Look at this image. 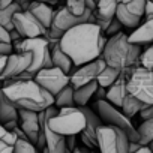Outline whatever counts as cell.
<instances>
[{
	"instance_id": "cell-7",
	"label": "cell",
	"mask_w": 153,
	"mask_h": 153,
	"mask_svg": "<svg viewBox=\"0 0 153 153\" xmlns=\"http://www.w3.org/2000/svg\"><path fill=\"white\" fill-rule=\"evenodd\" d=\"M98 149L104 153H128L129 152V137L128 134L110 123H102L96 131Z\"/></svg>"
},
{
	"instance_id": "cell-31",
	"label": "cell",
	"mask_w": 153,
	"mask_h": 153,
	"mask_svg": "<svg viewBox=\"0 0 153 153\" xmlns=\"http://www.w3.org/2000/svg\"><path fill=\"white\" fill-rule=\"evenodd\" d=\"M138 62L141 66H144L147 69H153V44H150L144 51H141Z\"/></svg>"
},
{
	"instance_id": "cell-12",
	"label": "cell",
	"mask_w": 153,
	"mask_h": 153,
	"mask_svg": "<svg viewBox=\"0 0 153 153\" xmlns=\"http://www.w3.org/2000/svg\"><path fill=\"white\" fill-rule=\"evenodd\" d=\"M146 3L147 0H131L126 3H119L116 17L120 20V23L128 29H135L140 26L141 18L146 14Z\"/></svg>"
},
{
	"instance_id": "cell-46",
	"label": "cell",
	"mask_w": 153,
	"mask_h": 153,
	"mask_svg": "<svg viewBox=\"0 0 153 153\" xmlns=\"http://www.w3.org/2000/svg\"><path fill=\"white\" fill-rule=\"evenodd\" d=\"M45 2H47V3H51V5H53V3H57L59 0H45Z\"/></svg>"
},
{
	"instance_id": "cell-43",
	"label": "cell",
	"mask_w": 153,
	"mask_h": 153,
	"mask_svg": "<svg viewBox=\"0 0 153 153\" xmlns=\"http://www.w3.org/2000/svg\"><path fill=\"white\" fill-rule=\"evenodd\" d=\"M140 146H141L140 141H129V153L131 152H138Z\"/></svg>"
},
{
	"instance_id": "cell-44",
	"label": "cell",
	"mask_w": 153,
	"mask_h": 153,
	"mask_svg": "<svg viewBox=\"0 0 153 153\" xmlns=\"http://www.w3.org/2000/svg\"><path fill=\"white\" fill-rule=\"evenodd\" d=\"M6 60H8V54H0V74H2L3 69H5Z\"/></svg>"
},
{
	"instance_id": "cell-13",
	"label": "cell",
	"mask_w": 153,
	"mask_h": 153,
	"mask_svg": "<svg viewBox=\"0 0 153 153\" xmlns=\"http://www.w3.org/2000/svg\"><path fill=\"white\" fill-rule=\"evenodd\" d=\"M33 56L30 51H15L8 54V60L5 65L3 72L0 74V80H9L15 78L17 75H20L23 71H26L32 65Z\"/></svg>"
},
{
	"instance_id": "cell-39",
	"label": "cell",
	"mask_w": 153,
	"mask_h": 153,
	"mask_svg": "<svg viewBox=\"0 0 153 153\" xmlns=\"http://www.w3.org/2000/svg\"><path fill=\"white\" fill-rule=\"evenodd\" d=\"M11 152H14V147L0 140V153H11Z\"/></svg>"
},
{
	"instance_id": "cell-38",
	"label": "cell",
	"mask_w": 153,
	"mask_h": 153,
	"mask_svg": "<svg viewBox=\"0 0 153 153\" xmlns=\"http://www.w3.org/2000/svg\"><path fill=\"white\" fill-rule=\"evenodd\" d=\"M95 98H96V101L105 99V98H107V89L102 87V86H98V89H96V92H95Z\"/></svg>"
},
{
	"instance_id": "cell-6",
	"label": "cell",
	"mask_w": 153,
	"mask_h": 153,
	"mask_svg": "<svg viewBox=\"0 0 153 153\" xmlns=\"http://www.w3.org/2000/svg\"><path fill=\"white\" fill-rule=\"evenodd\" d=\"M128 92L146 104H153V69L135 65L126 69Z\"/></svg>"
},
{
	"instance_id": "cell-14",
	"label": "cell",
	"mask_w": 153,
	"mask_h": 153,
	"mask_svg": "<svg viewBox=\"0 0 153 153\" xmlns=\"http://www.w3.org/2000/svg\"><path fill=\"white\" fill-rule=\"evenodd\" d=\"M90 14H92V11H87L83 15H74L66 6H62V8L56 9V12H54V20H53L51 29H54L60 33H65L68 29H71L74 26L87 23L90 18Z\"/></svg>"
},
{
	"instance_id": "cell-42",
	"label": "cell",
	"mask_w": 153,
	"mask_h": 153,
	"mask_svg": "<svg viewBox=\"0 0 153 153\" xmlns=\"http://www.w3.org/2000/svg\"><path fill=\"white\" fill-rule=\"evenodd\" d=\"M15 2L21 6L23 11H26V9H29V6H30V3H32V0H15Z\"/></svg>"
},
{
	"instance_id": "cell-22",
	"label": "cell",
	"mask_w": 153,
	"mask_h": 153,
	"mask_svg": "<svg viewBox=\"0 0 153 153\" xmlns=\"http://www.w3.org/2000/svg\"><path fill=\"white\" fill-rule=\"evenodd\" d=\"M98 81L93 80L87 84H83L80 87H75L74 89V102L75 105L78 107H83V105H87L90 102V99L95 96V92L98 89Z\"/></svg>"
},
{
	"instance_id": "cell-40",
	"label": "cell",
	"mask_w": 153,
	"mask_h": 153,
	"mask_svg": "<svg viewBox=\"0 0 153 153\" xmlns=\"http://www.w3.org/2000/svg\"><path fill=\"white\" fill-rule=\"evenodd\" d=\"M149 17H153V0H147V3H146L144 18H149Z\"/></svg>"
},
{
	"instance_id": "cell-25",
	"label": "cell",
	"mask_w": 153,
	"mask_h": 153,
	"mask_svg": "<svg viewBox=\"0 0 153 153\" xmlns=\"http://www.w3.org/2000/svg\"><path fill=\"white\" fill-rule=\"evenodd\" d=\"M18 11H23V9H21V6L17 2H14V3L5 6V8H0V24H2L5 29H8V30H12L14 29L12 18H14V15Z\"/></svg>"
},
{
	"instance_id": "cell-11",
	"label": "cell",
	"mask_w": 153,
	"mask_h": 153,
	"mask_svg": "<svg viewBox=\"0 0 153 153\" xmlns=\"http://www.w3.org/2000/svg\"><path fill=\"white\" fill-rule=\"evenodd\" d=\"M14 27L20 32L23 38H36V36H45L48 29L29 11H18L14 18Z\"/></svg>"
},
{
	"instance_id": "cell-5",
	"label": "cell",
	"mask_w": 153,
	"mask_h": 153,
	"mask_svg": "<svg viewBox=\"0 0 153 153\" xmlns=\"http://www.w3.org/2000/svg\"><path fill=\"white\" fill-rule=\"evenodd\" d=\"M15 51H30L33 56L32 65L27 68L29 72L33 75L42 69V68H50L53 66L51 60V47L50 42L44 36H36V38H23L17 42H12Z\"/></svg>"
},
{
	"instance_id": "cell-23",
	"label": "cell",
	"mask_w": 153,
	"mask_h": 153,
	"mask_svg": "<svg viewBox=\"0 0 153 153\" xmlns=\"http://www.w3.org/2000/svg\"><path fill=\"white\" fill-rule=\"evenodd\" d=\"M18 119V107L6 96L3 87H0V123Z\"/></svg>"
},
{
	"instance_id": "cell-4",
	"label": "cell",
	"mask_w": 153,
	"mask_h": 153,
	"mask_svg": "<svg viewBox=\"0 0 153 153\" xmlns=\"http://www.w3.org/2000/svg\"><path fill=\"white\" fill-rule=\"evenodd\" d=\"M48 125L62 135H78L86 126V114L81 107L71 105L59 108L57 114L50 117Z\"/></svg>"
},
{
	"instance_id": "cell-47",
	"label": "cell",
	"mask_w": 153,
	"mask_h": 153,
	"mask_svg": "<svg viewBox=\"0 0 153 153\" xmlns=\"http://www.w3.org/2000/svg\"><path fill=\"white\" fill-rule=\"evenodd\" d=\"M149 147H150V150H152V153H153V140L149 143Z\"/></svg>"
},
{
	"instance_id": "cell-21",
	"label": "cell",
	"mask_w": 153,
	"mask_h": 153,
	"mask_svg": "<svg viewBox=\"0 0 153 153\" xmlns=\"http://www.w3.org/2000/svg\"><path fill=\"white\" fill-rule=\"evenodd\" d=\"M51 60H53V65H54V66L60 68V69H62L63 72H66V74H71V72L75 69V65H74L72 59L62 50L60 42L51 47Z\"/></svg>"
},
{
	"instance_id": "cell-28",
	"label": "cell",
	"mask_w": 153,
	"mask_h": 153,
	"mask_svg": "<svg viewBox=\"0 0 153 153\" xmlns=\"http://www.w3.org/2000/svg\"><path fill=\"white\" fill-rule=\"evenodd\" d=\"M54 105L59 107V108L75 105V102H74V86L71 83L54 95Z\"/></svg>"
},
{
	"instance_id": "cell-10",
	"label": "cell",
	"mask_w": 153,
	"mask_h": 153,
	"mask_svg": "<svg viewBox=\"0 0 153 153\" xmlns=\"http://www.w3.org/2000/svg\"><path fill=\"white\" fill-rule=\"evenodd\" d=\"M107 66V62L104 60V57H98L95 60H90L84 65L75 66V69L69 74V83L75 87H80L83 84H87L93 80H98V75L101 74V71Z\"/></svg>"
},
{
	"instance_id": "cell-30",
	"label": "cell",
	"mask_w": 153,
	"mask_h": 153,
	"mask_svg": "<svg viewBox=\"0 0 153 153\" xmlns=\"http://www.w3.org/2000/svg\"><path fill=\"white\" fill-rule=\"evenodd\" d=\"M36 150H38L36 146L29 138H18L17 137V141L14 144V152L15 153H35Z\"/></svg>"
},
{
	"instance_id": "cell-35",
	"label": "cell",
	"mask_w": 153,
	"mask_h": 153,
	"mask_svg": "<svg viewBox=\"0 0 153 153\" xmlns=\"http://www.w3.org/2000/svg\"><path fill=\"white\" fill-rule=\"evenodd\" d=\"M14 51L12 42H0V54H11Z\"/></svg>"
},
{
	"instance_id": "cell-16",
	"label": "cell",
	"mask_w": 153,
	"mask_h": 153,
	"mask_svg": "<svg viewBox=\"0 0 153 153\" xmlns=\"http://www.w3.org/2000/svg\"><path fill=\"white\" fill-rule=\"evenodd\" d=\"M119 3L120 0H96V8H95L96 21L95 23L102 29V32H105L111 18L116 15Z\"/></svg>"
},
{
	"instance_id": "cell-8",
	"label": "cell",
	"mask_w": 153,
	"mask_h": 153,
	"mask_svg": "<svg viewBox=\"0 0 153 153\" xmlns=\"http://www.w3.org/2000/svg\"><path fill=\"white\" fill-rule=\"evenodd\" d=\"M93 110L101 116L102 122L110 123V125H116V126L122 128L128 134L129 141H140L138 129H135V126L132 125L131 119L128 116H125L120 108H117L116 105H113L107 99H99V101H96Z\"/></svg>"
},
{
	"instance_id": "cell-20",
	"label": "cell",
	"mask_w": 153,
	"mask_h": 153,
	"mask_svg": "<svg viewBox=\"0 0 153 153\" xmlns=\"http://www.w3.org/2000/svg\"><path fill=\"white\" fill-rule=\"evenodd\" d=\"M29 11H30L47 29L51 27L53 20H54V12H56V9L51 8V3L32 0V3H30V6H29Z\"/></svg>"
},
{
	"instance_id": "cell-9",
	"label": "cell",
	"mask_w": 153,
	"mask_h": 153,
	"mask_svg": "<svg viewBox=\"0 0 153 153\" xmlns=\"http://www.w3.org/2000/svg\"><path fill=\"white\" fill-rule=\"evenodd\" d=\"M36 83H39L45 90H48L53 96L60 92L65 86L69 84V74L63 72L60 68L57 66H50V68H42L35 74Z\"/></svg>"
},
{
	"instance_id": "cell-15",
	"label": "cell",
	"mask_w": 153,
	"mask_h": 153,
	"mask_svg": "<svg viewBox=\"0 0 153 153\" xmlns=\"http://www.w3.org/2000/svg\"><path fill=\"white\" fill-rule=\"evenodd\" d=\"M18 122H20V128L26 132L29 140L36 146L39 131H41L39 113L29 108H18Z\"/></svg>"
},
{
	"instance_id": "cell-34",
	"label": "cell",
	"mask_w": 153,
	"mask_h": 153,
	"mask_svg": "<svg viewBox=\"0 0 153 153\" xmlns=\"http://www.w3.org/2000/svg\"><path fill=\"white\" fill-rule=\"evenodd\" d=\"M76 143V135H66V152H74Z\"/></svg>"
},
{
	"instance_id": "cell-37",
	"label": "cell",
	"mask_w": 153,
	"mask_h": 153,
	"mask_svg": "<svg viewBox=\"0 0 153 153\" xmlns=\"http://www.w3.org/2000/svg\"><path fill=\"white\" fill-rule=\"evenodd\" d=\"M141 119H149V117H153V104H149L141 113H140Z\"/></svg>"
},
{
	"instance_id": "cell-26",
	"label": "cell",
	"mask_w": 153,
	"mask_h": 153,
	"mask_svg": "<svg viewBox=\"0 0 153 153\" xmlns=\"http://www.w3.org/2000/svg\"><path fill=\"white\" fill-rule=\"evenodd\" d=\"M66 8L74 15H83L87 11H95V0H66Z\"/></svg>"
},
{
	"instance_id": "cell-32",
	"label": "cell",
	"mask_w": 153,
	"mask_h": 153,
	"mask_svg": "<svg viewBox=\"0 0 153 153\" xmlns=\"http://www.w3.org/2000/svg\"><path fill=\"white\" fill-rule=\"evenodd\" d=\"M0 140L5 141V143H8L9 146L14 147V144H15V141H17V135H15L14 131L6 129L3 123H0Z\"/></svg>"
},
{
	"instance_id": "cell-17",
	"label": "cell",
	"mask_w": 153,
	"mask_h": 153,
	"mask_svg": "<svg viewBox=\"0 0 153 153\" xmlns=\"http://www.w3.org/2000/svg\"><path fill=\"white\" fill-rule=\"evenodd\" d=\"M126 83H128V75H126V69H125V71H122V74L119 75V78L107 89V98H105V99H107L108 102H111L113 105H116L117 108L122 107L125 96L129 93Z\"/></svg>"
},
{
	"instance_id": "cell-18",
	"label": "cell",
	"mask_w": 153,
	"mask_h": 153,
	"mask_svg": "<svg viewBox=\"0 0 153 153\" xmlns=\"http://www.w3.org/2000/svg\"><path fill=\"white\" fill-rule=\"evenodd\" d=\"M81 108H83V111H84V114H86V126H84V129L81 131V134L86 135V137L96 146V149H98L96 131H98V128L102 125V119H101V116H99L93 108H89L87 105H83Z\"/></svg>"
},
{
	"instance_id": "cell-19",
	"label": "cell",
	"mask_w": 153,
	"mask_h": 153,
	"mask_svg": "<svg viewBox=\"0 0 153 153\" xmlns=\"http://www.w3.org/2000/svg\"><path fill=\"white\" fill-rule=\"evenodd\" d=\"M131 42L138 45H150L153 44V17L144 20V23L135 27V30L128 36Z\"/></svg>"
},
{
	"instance_id": "cell-48",
	"label": "cell",
	"mask_w": 153,
	"mask_h": 153,
	"mask_svg": "<svg viewBox=\"0 0 153 153\" xmlns=\"http://www.w3.org/2000/svg\"><path fill=\"white\" fill-rule=\"evenodd\" d=\"M122 3H126V2H131V0H120Z\"/></svg>"
},
{
	"instance_id": "cell-41",
	"label": "cell",
	"mask_w": 153,
	"mask_h": 153,
	"mask_svg": "<svg viewBox=\"0 0 153 153\" xmlns=\"http://www.w3.org/2000/svg\"><path fill=\"white\" fill-rule=\"evenodd\" d=\"M9 36H11V42H17V41H20V39H23V36L20 35V32L14 27L12 30H9Z\"/></svg>"
},
{
	"instance_id": "cell-3",
	"label": "cell",
	"mask_w": 153,
	"mask_h": 153,
	"mask_svg": "<svg viewBox=\"0 0 153 153\" xmlns=\"http://www.w3.org/2000/svg\"><path fill=\"white\" fill-rule=\"evenodd\" d=\"M140 54H141V45L131 42L128 35L123 33L122 30L107 39L102 51V57L107 62V65L114 66L120 71L140 65L138 62Z\"/></svg>"
},
{
	"instance_id": "cell-36",
	"label": "cell",
	"mask_w": 153,
	"mask_h": 153,
	"mask_svg": "<svg viewBox=\"0 0 153 153\" xmlns=\"http://www.w3.org/2000/svg\"><path fill=\"white\" fill-rule=\"evenodd\" d=\"M0 42H11V36H9V30L5 29L0 24Z\"/></svg>"
},
{
	"instance_id": "cell-33",
	"label": "cell",
	"mask_w": 153,
	"mask_h": 153,
	"mask_svg": "<svg viewBox=\"0 0 153 153\" xmlns=\"http://www.w3.org/2000/svg\"><path fill=\"white\" fill-rule=\"evenodd\" d=\"M122 26H123V24L120 23V20L114 15V17L111 18V21H110V24H108V27L105 29L104 33H105L107 36H113V35H116V33H119V32L122 30Z\"/></svg>"
},
{
	"instance_id": "cell-49",
	"label": "cell",
	"mask_w": 153,
	"mask_h": 153,
	"mask_svg": "<svg viewBox=\"0 0 153 153\" xmlns=\"http://www.w3.org/2000/svg\"><path fill=\"white\" fill-rule=\"evenodd\" d=\"M38 2H45V0H38Z\"/></svg>"
},
{
	"instance_id": "cell-2",
	"label": "cell",
	"mask_w": 153,
	"mask_h": 153,
	"mask_svg": "<svg viewBox=\"0 0 153 153\" xmlns=\"http://www.w3.org/2000/svg\"><path fill=\"white\" fill-rule=\"evenodd\" d=\"M3 92L18 108L39 113L54 104V96L35 80H3Z\"/></svg>"
},
{
	"instance_id": "cell-1",
	"label": "cell",
	"mask_w": 153,
	"mask_h": 153,
	"mask_svg": "<svg viewBox=\"0 0 153 153\" xmlns=\"http://www.w3.org/2000/svg\"><path fill=\"white\" fill-rule=\"evenodd\" d=\"M105 42L102 29L90 21L68 29L60 38L62 50L72 59L75 66L101 57Z\"/></svg>"
},
{
	"instance_id": "cell-27",
	"label": "cell",
	"mask_w": 153,
	"mask_h": 153,
	"mask_svg": "<svg viewBox=\"0 0 153 153\" xmlns=\"http://www.w3.org/2000/svg\"><path fill=\"white\" fill-rule=\"evenodd\" d=\"M122 74V71L120 69H117V68H114V66H110V65H107L102 71H101V74L98 75V84L99 86H102V87H105V89H108L117 78H119V75Z\"/></svg>"
},
{
	"instance_id": "cell-29",
	"label": "cell",
	"mask_w": 153,
	"mask_h": 153,
	"mask_svg": "<svg viewBox=\"0 0 153 153\" xmlns=\"http://www.w3.org/2000/svg\"><path fill=\"white\" fill-rule=\"evenodd\" d=\"M138 134H140L141 144H149L153 140V117L143 119V122L138 128Z\"/></svg>"
},
{
	"instance_id": "cell-24",
	"label": "cell",
	"mask_w": 153,
	"mask_h": 153,
	"mask_svg": "<svg viewBox=\"0 0 153 153\" xmlns=\"http://www.w3.org/2000/svg\"><path fill=\"white\" fill-rule=\"evenodd\" d=\"M147 105H149V104L143 102L141 99H138V98L134 96L132 93H128V95L125 96V99H123V104H122L120 110L123 111L125 116H128V117L131 119V117L140 114Z\"/></svg>"
},
{
	"instance_id": "cell-45",
	"label": "cell",
	"mask_w": 153,
	"mask_h": 153,
	"mask_svg": "<svg viewBox=\"0 0 153 153\" xmlns=\"http://www.w3.org/2000/svg\"><path fill=\"white\" fill-rule=\"evenodd\" d=\"M14 2H15V0H0V8H5V6L14 3Z\"/></svg>"
}]
</instances>
